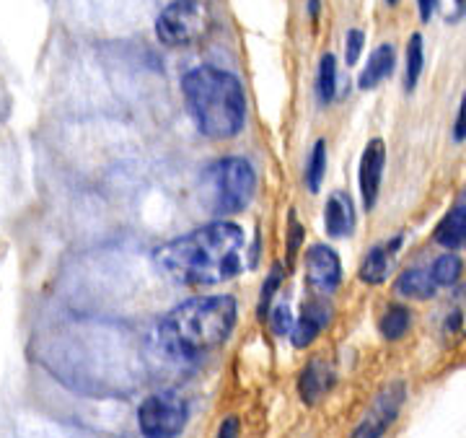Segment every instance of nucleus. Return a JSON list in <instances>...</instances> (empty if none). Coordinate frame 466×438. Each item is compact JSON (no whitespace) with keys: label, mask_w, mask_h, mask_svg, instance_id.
Returning a JSON list of instances; mask_svg holds the SVG:
<instances>
[{"label":"nucleus","mask_w":466,"mask_h":438,"mask_svg":"<svg viewBox=\"0 0 466 438\" xmlns=\"http://www.w3.org/2000/svg\"><path fill=\"white\" fill-rule=\"evenodd\" d=\"M153 260L179 286H220L244 272L247 236L241 226L216 220L161 244Z\"/></svg>","instance_id":"f257e3e1"},{"label":"nucleus","mask_w":466,"mask_h":438,"mask_svg":"<svg viewBox=\"0 0 466 438\" xmlns=\"http://www.w3.org/2000/svg\"><path fill=\"white\" fill-rule=\"evenodd\" d=\"M238 306L233 296H198L177 303L158 324V345L174 361H195L228 342Z\"/></svg>","instance_id":"f03ea898"},{"label":"nucleus","mask_w":466,"mask_h":438,"mask_svg":"<svg viewBox=\"0 0 466 438\" xmlns=\"http://www.w3.org/2000/svg\"><path fill=\"white\" fill-rule=\"evenodd\" d=\"M182 97L198 130L210 140H228L244 130L247 91L231 70L200 66L187 70Z\"/></svg>","instance_id":"7ed1b4c3"},{"label":"nucleus","mask_w":466,"mask_h":438,"mask_svg":"<svg viewBox=\"0 0 466 438\" xmlns=\"http://www.w3.org/2000/svg\"><path fill=\"white\" fill-rule=\"evenodd\" d=\"M257 192V171L244 156H223L202 168L200 200L216 216H236Z\"/></svg>","instance_id":"20e7f679"},{"label":"nucleus","mask_w":466,"mask_h":438,"mask_svg":"<svg viewBox=\"0 0 466 438\" xmlns=\"http://www.w3.org/2000/svg\"><path fill=\"white\" fill-rule=\"evenodd\" d=\"M213 32V11L205 0H171L156 16V36L167 47H192Z\"/></svg>","instance_id":"39448f33"},{"label":"nucleus","mask_w":466,"mask_h":438,"mask_svg":"<svg viewBox=\"0 0 466 438\" xmlns=\"http://www.w3.org/2000/svg\"><path fill=\"white\" fill-rule=\"evenodd\" d=\"M143 438H179L189 425V402L174 389L148 394L135 413Z\"/></svg>","instance_id":"423d86ee"},{"label":"nucleus","mask_w":466,"mask_h":438,"mask_svg":"<svg viewBox=\"0 0 466 438\" xmlns=\"http://www.w3.org/2000/svg\"><path fill=\"white\" fill-rule=\"evenodd\" d=\"M407 384L397 379V382H389V384H383L379 392H376V397L368 402L366 413H363V418L358 421V425L352 428V433L350 438H383L391 428H394V423L400 421L401 410H404V404H407Z\"/></svg>","instance_id":"0eeeda50"},{"label":"nucleus","mask_w":466,"mask_h":438,"mask_svg":"<svg viewBox=\"0 0 466 438\" xmlns=\"http://www.w3.org/2000/svg\"><path fill=\"white\" fill-rule=\"evenodd\" d=\"M303 275H306V288L311 296H324L329 299L334 290L342 283V262L339 254L334 252L329 244H314L306 250L303 260Z\"/></svg>","instance_id":"6e6552de"},{"label":"nucleus","mask_w":466,"mask_h":438,"mask_svg":"<svg viewBox=\"0 0 466 438\" xmlns=\"http://www.w3.org/2000/svg\"><path fill=\"white\" fill-rule=\"evenodd\" d=\"M332 317L334 311L329 299H324V296H309V299L303 301L300 317L296 320V327H293V332H290L293 348H299V351L311 348L319 340V335L332 324Z\"/></svg>","instance_id":"1a4fd4ad"},{"label":"nucleus","mask_w":466,"mask_h":438,"mask_svg":"<svg viewBox=\"0 0 466 438\" xmlns=\"http://www.w3.org/2000/svg\"><path fill=\"white\" fill-rule=\"evenodd\" d=\"M383 168H386V143L381 138H370L360 156V168H358V185H360V198L363 208L373 210L379 192H381Z\"/></svg>","instance_id":"9d476101"},{"label":"nucleus","mask_w":466,"mask_h":438,"mask_svg":"<svg viewBox=\"0 0 466 438\" xmlns=\"http://www.w3.org/2000/svg\"><path fill=\"white\" fill-rule=\"evenodd\" d=\"M337 384V373H334L332 363H327L324 358H311L303 363L296 379V394L306 407H317Z\"/></svg>","instance_id":"9b49d317"},{"label":"nucleus","mask_w":466,"mask_h":438,"mask_svg":"<svg viewBox=\"0 0 466 438\" xmlns=\"http://www.w3.org/2000/svg\"><path fill=\"white\" fill-rule=\"evenodd\" d=\"M401 241L404 236H394V239H386V241H379L376 247H370L368 254L360 262V280L368 283V286H383L391 275V270L397 265V254L401 250Z\"/></svg>","instance_id":"f8f14e48"},{"label":"nucleus","mask_w":466,"mask_h":438,"mask_svg":"<svg viewBox=\"0 0 466 438\" xmlns=\"http://www.w3.org/2000/svg\"><path fill=\"white\" fill-rule=\"evenodd\" d=\"M394 67H397V50H394V45L383 42V45H379L376 50L368 55L366 67L358 76V88L360 91L379 88L394 73Z\"/></svg>","instance_id":"ddd939ff"},{"label":"nucleus","mask_w":466,"mask_h":438,"mask_svg":"<svg viewBox=\"0 0 466 438\" xmlns=\"http://www.w3.org/2000/svg\"><path fill=\"white\" fill-rule=\"evenodd\" d=\"M324 229L329 239H345L355 229V208L348 192H332L324 208Z\"/></svg>","instance_id":"4468645a"},{"label":"nucleus","mask_w":466,"mask_h":438,"mask_svg":"<svg viewBox=\"0 0 466 438\" xmlns=\"http://www.w3.org/2000/svg\"><path fill=\"white\" fill-rule=\"evenodd\" d=\"M435 244L443 247L446 252L466 250V202L453 205L449 213L435 226Z\"/></svg>","instance_id":"2eb2a0df"},{"label":"nucleus","mask_w":466,"mask_h":438,"mask_svg":"<svg viewBox=\"0 0 466 438\" xmlns=\"http://www.w3.org/2000/svg\"><path fill=\"white\" fill-rule=\"evenodd\" d=\"M397 293L404 299H412V301H431L441 288L435 286L431 268H410L401 272L397 278Z\"/></svg>","instance_id":"dca6fc26"},{"label":"nucleus","mask_w":466,"mask_h":438,"mask_svg":"<svg viewBox=\"0 0 466 438\" xmlns=\"http://www.w3.org/2000/svg\"><path fill=\"white\" fill-rule=\"evenodd\" d=\"M441 337L443 342H456L466 337V286L456 288L441 317Z\"/></svg>","instance_id":"f3484780"},{"label":"nucleus","mask_w":466,"mask_h":438,"mask_svg":"<svg viewBox=\"0 0 466 438\" xmlns=\"http://www.w3.org/2000/svg\"><path fill=\"white\" fill-rule=\"evenodd\" d=\"M412 330V311L410 306H401V303H389L383 309L381 320H379V332L386 342H400L404 337L410 335Z\"/></svg>","instance_id":"a211bd4d"},{"label":"nucleus","mask_w":466,"mask_h":438,"mask_svg":"<svg viewBox=\"0 0 466 438\" xmlns=\"http://www.w3.org/2000/svg\"><path fill=\"white\" fill-rule=\"evenodd\" d=\"M425 70V39L422 34H410L407 50H404V91H415L420 84V76Z\"/></svg>","instance_id":"6ab92c4d"},{"label":"nucleus","mask_w":466,"mask_h":438,"mask_svg":"<svg viewBox=\"0 0 466 438\" xmlns=\"http://www.w3.org/2000/svg\"><path fill=\"white\" fill-rule=\"evenodd\" d=\"M317 99L321 107L337 99V57L332 52H324L317 70Z\"/></svg>","instance_id":"aec40b11"},{"label":"nucleus","mask_w":466,"mask_h":438,"mask_svg":"<svg viewBox=\"0 0 466 438\" xmlns=\"http://www.w3.org/2000/svg\"><path fill=\"white\" fill-rule=\"evenodd\" d=\"M461 270H464V262L456 252L441 254L438 260H433L431 265V275H433L435 286L438 288H453L459 280H461Z\"/></svg>","instance_id":"412c9836"},{"label":"nucleus","mask_w":466,"mask_h":438,"mask_svg":"<svg viewBox=\"0 0 466 438\" xmlns=\"http://www.w3.org/2000/svg\"><path fill=\"white\" fill-rule=\"evenodd\" d=\"M324 177H327V140L319 138L317 143H314V148H311L309 164H306V187H309V192L317 195L319 189H321Z\"/></svg>","instance_id":"4be33fe9"},{"label":"nucleus","mask_w":466,"mask_h":438,"mask_svg":"<svg viewBox=\"0 0 466 438\" xmlns=\"http://www.w3.org/2000/svg\"><path fill=\"white\" fill-rule=\"evenodd\" d=\"M283 283V265L280 262H275L272 270H269V275H267L265 286H262V293H259V303H257V317L265 321L269 317V311H272V299H275V293H278V288Z\"/></svg>","instance_id":"5701e85b"},{"label":"nucleus","mask_w":466,"mask_h":438,"mask_svg":"<svg viewBox=\"0 0 466 438\" xmlns=\"http://www.w3.org/2000/svg\"><path fill=\"white\" fill-rule=\"evenodd\" d=\"M269 330H272V335L278 337H290L293 332V327H296V317H293V311H290V306L288 303H278V306H272V311H269Z\"/></svg>","instance_id":"b1692460"},{"label":"nucleus","mask_w":466,"mask_h":438,"mask_svg":"<svg viewBox=\"0 0 466 438\" xmlns=\"http://www.w3.org/2000/svg\"><path fill=\"white\" fill-rule=\"evenodd\" d=\"M363 47H366V34L360 29H348V34H345V63L355 66L363 55Z\"/></svg>","instance_id":"393cba45"},{"label":"nucleus","mask_w":466,"mask_h":438,"mask_svg":"<svg viewBox=\"0 0 466 438\" xmlns=\"http://www.w3.org/2000/svg\"><path fill=\"white\" fill-rule=\"evenodd\" d=\"M303 236H306V231L300 226L299 216H296V210H290L288 213V262L299 254L300 244H303Z\"/></svg>","instance_id":"a878e982"},{"label":"nucleus","mask_w":466,"mask_h":438,"mask_svg":"<svg viewBox=\"0 0 466 438\" xmlns=\"http://www.w3.org/2000/svg\"><path fill=\"white\" fill-rule=\"evenodd\" d=\"M438 14L446 24H461L466 18V0H438Z\"/></svg>","instance_id":"bb28decb"},{"label":"nucleus","mask_w":466,"mask_h":438,"mask_svg":"<svg viewBox=\"0 0 466 438\" xmlns=\"http://www.w3.org/2000/svg\"><path fill=\"white\" fill-rule=\"evenodd\" d=\"M453 140L456 143H464L466 140V91L464 97H461V104H459V112H456V119H453Z\"/></svg>","instance_id":"cd10ccee"},{"label":"nucleus","mask_w":466,"mask_h":438,"mask_svg":"<svg viewBox=\"0 0 466 438\" xmlns=\"http://www.w3.org/2000/svg\"><path fill=\"white\" fill-rule=\"evenodd\" d=\"M238 433H241V421L236 415H228L218 425L216 438H238Z\"/></svg>","instance_id":"c85d7f7f"},{"label":"nucleus","mask_w":466,"mask_h":438,"mask_svg":"<svg viewBox=\"0 0 466 438\" xmlns=\"http://www.w3.org/2000/svg\"><path fill=\"white\" fill-rule=\"evenodd\" d=\"M417 11H420V21L431 24V18L438 11V0H417Z\"/></svg>","instance_id":"c756f323"},{"label":"nucleus","mask_w":466,"mask_h":438,"mask_svg":"<svg viewBox=\"0 0 466 438\" xmlns=\"http://www.w3.org/2000/svg\"><path fill=\"white\" fill-rule=\"evenodd\" d=\"M319 11H321V0H309V16H311V21H317Z\"/></svg>","instance_id":"7c9ffc66"},{"label":"nucleus","mask_w":466,"mask_h":438,"mask_svg":"<svg viewBox=\"0 0 466 438\" xmlns=\"http://www.w3.org/2000/svg\"><path fill=\"white\" fill-rule=\"evenodd\" d=\"M386 3H389V5H397V3H400V0H386Z\"/></svg>","instance_id":"2f4dec72"}]
</instances>
